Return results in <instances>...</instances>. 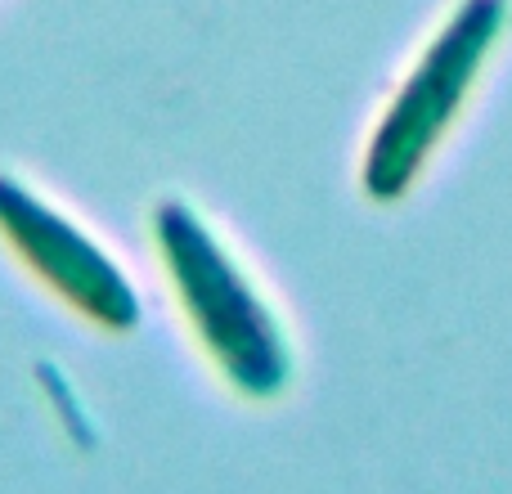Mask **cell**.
<instances>
[{"label":"cell","instance_id":"obj_1","mask_svg":"<svg viewBox=\"0 0 512 494\" xmlns=\"http://www.w3.org/2000/svg\"><path fill=\"white\" fill-rule=\"evenodd\" d=\"M162 234H167L185 301L194 306L198 324L212 337L225 369L252 391L274 387L283 378V346L274 324L261 315V301L248 292V283L230 270L225 252H216V243L189 212H167Z\"/></svg>","mask_w":512,"mask_h":494},{"label":"cell","instance_id":"obj_2","mask_svg":"<svg viewBox=\"0 0 512 494\" xmlns=\"http://www.w3.org/2000/svg\"><path fill=\"white\" fill-rule=\"evenodd\" d=\"M499 14H504L499 0H468L454 14V23L445 27L441 41L427 50V59L418 63L414 81L396 99L369 162V180L378 194H396L409 180V171L418 167V158L427 153V144L450 122V113L459 108L463 90H468V77L477 72L481 54L495 36Z\"/></svg>","mask_w":512,"mask_h":494},{"label":"cell","instance_id":"obj_3","mask_svg":"<svg viewBox=\"0 0 512 494\" xmlns=\"http://www.w3.org/2000/svg\"><path fill=\"white\" fill-rule=\"evenodd\" d=\"M0 225L14 230V239L36 252V270H45L72 301L99 310L113 324H126L135 315L131 292L117 279V270H108L99 261V252H90L59 216H50L45 207H36L32 198H23L18 189H0Z\"/></svg>","mask_w":512,"mask_h":494}]
</instances>
